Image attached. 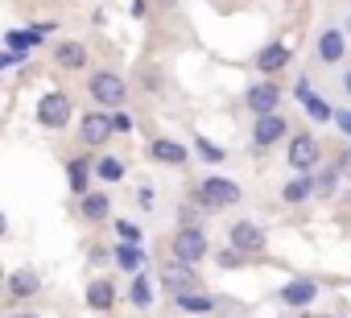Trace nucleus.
I'll use <instances>...</instances> for the list:
<instances>
[{"instance_id":"nucleus-1","label":"nucleus","mask_w":351,"mask_h":318,"mask_svg":"<svg viewBox=\"0 0 351 318\" xmlns=\"http://www.w3.org/2000/svg\"><path fill=\"white\" fill-rule=\"evenodd\" d=\"M87 95H91L95 108L116 112V108L128 103V79H124L120 71H91V75H87Z\"/></svg>"},{"instance_id":"nucleus-2","label":"nucleus","mask_w":351,"mask_h":318,"mask_svg":"<svg viewBox=\"0 0 351 318\" xmlns=\"http://www.w3.org/2000/svg\"><path fill=\"white\" fill-rule=\"evenodd\" d=\"M169 256L199 269V260H207V256H211V240H207L203 223H178V232L169 236Z\"/></svg>"},{"instance_id":"nucleus-3","label":"nucleus","mask_w":351,"mask_h":318,"mask_svg":"<svg viewBox=\"0 0 351 318\" xmlns=\"http://www.w3.org/2000/svg\"><path fill=\"white\" fill-rule=\"evenodd\" d=\"M207 215H215V211H228V207H236L240 203V182H232V178H219V174H207L199 186H195V195H191Z\"/></svg>"},{"instance_id":"nucleus-4","label":"nucleus","mask_w":351,"mask_h":318,"mask_svg":"<svg viewBox=\"0 0 351 318\" xmlns=\"http://www.w3.org/2000/svg\"><path fill=\"white\" fill-rule=\"evenodd\" d=\"M34 116H38V124H42V128L62 132V128H71V120H75V99H71L62 87H50V91L38 99Z\"/></svg>"},{"instance_id":"nucleus-5","label":"nucleus","mask_w":351,"mask_h":318,"mask_svg":"<svg viewBox=\"0 0 351 318\" xmlns=\"http://www.w3.org/2000/svg\"><path fill=\"white\" fill-rule=\"evenodd\" d=\"M285 162H289L293 174H314V170L322 166V145H318V136H314V132H298V136H289Z\"/></svg>"},{"instance_id":"nucleus-6","label":"nucleus","mask_w":351,"mask_h":318,"mask_svg":"<svg viewBox=\"0 0 351 318\" xmlns=\"http://www.w3.org/2000/svg\"><path fill=\"white\" fill-rule=\"evenodd\" d=\"M228 244L252 260V256H261V252L269 248V232H265L256 219H232V228H228Z\"/></svg>"},{"instance_id":"nucleus-7","label":"nucleus","mask_w":351,"mask_h":318,"mask_svg":"<svg viewBox=\"0 0 351 318\" xmlns=\"http://www.w3.org/2000/svg\"><path fill=\"white\" fill-rule=\"evenodd\" d=\"M157 281H161V289L165 293H186V289H203V281H199V269L195 265H182V260H161V269H157Z\"/></svg>"},{"instance_id":"nucleus-8","label":"nucleus","mask_w":351,"mask_h":318,"mask_svg":"<svg viewBox=\"0 0 351 318\" xmlns=\"http://www.w3.org/2000/svg\"><path fill=\"white\" fill-rule=\"evenodd\" d=\"M79 145L83 149H104L108 140H112V124H108V112L104 108H91V112H83V120H79Z\"/></svg>"},{"instance_id":"nucleus-9","label":"nucleus","mask_w":351,"mask_h":318,"mask_svg":"<svg viewBox=\"0 0 351 318\" xmlns=\"http://www.w3.org/2000/svg\"><path fill=\"white\" fill-rule=\"evenodd\" d=\"M87 62H91L87 42H79V38H62V42H54V66H58V71H66V75H83Z\"/></svg>"},{"instance_id":"nucleus-10","label":"nucleus","mask_w":351,"mask_h":318,"mask_svg":"<svg viewBox=\"0 0 351 318\" xmlns=\"http://www.w3.org/2000/svg\"><path fill=\"white\" fill-rule=\"evenodd\" d=\"M244 108H248L252 116H269V112H277V108H281V87H277L273 79H256V83H248V91H244Z\"/></svg>"},{"instance_id":"nucleus-11","label":"nucleus","mask_w":351,"mask_h":318,"mask_svg":"<svg viewBox=\"0 0 351 318\" xmlns=\"http://www.w3.org/2000/svg\"><path fill=\"white\" fill-rule=\"evenodd\" d=\"M289 136V120L281 112H269V116H256L252 120V145L256 149H273Z\"/></svg>"},{"instance_id":"nucleus-12","label":"nucleus","mask_w":351,"mask_h":318,"mask_svg":"<svg viewBox=\"0 0 351 318\" xmlns=\"http://www.w3.org/2000/svg\"><path fill=\"white\" fill-rule=\"evenodd\" d=\"M343 54H347V29L326 25V29L318 34V42H314V58H318L322 66H339Z\"/></svg>"},{"instance_id":"nucleus-13","label":"nucleus","mask_w":351,"mask_h":318,"mask_svg":"<svg viewBox=\"0 0 351 318\" xmlns=\"http://www.w3.org/2000/svg\"><path fill=\"white\" fill-rule=\"evenodd\" d=\"M149 162H157V166H186L191 149L182 140H173V136H153L149 140Z\"/></svg>"},{"instance_id":"nucleus-14","label":"nucleus","mask_w":351,"mask_h":318,"mask_svg":"<svg viewBox=\"0 0 351 318\" xmlns=\"http://www.w3.org/2000/svg\"><path fill=\"white\" fill-rule=\"evenodd\" d=\"M79 219L91 223V228L95 223H108L112 219V195L108 191H95V186L87 195H79Z\"/></svg>"},{"instance_id":"nucleus-15","label":"nucleus","mask_w":351,"mask_h":318,"mask_svg":"<svg viewBox=\"0 0 351 318\" xmlns=\"http://www.w3.org/2000/svg\"><path fill=\"white\" fill-rule=\"evenodd\" d=\"M5 289H9V297H13V302H29V297H38V293H42V273H38V269H29V265H21V269H13V273H9Z\"/></svg>"},{"instance_id":"nucleus-16","label":"nucleus","mask_w":351,"mask_h":318,"mask_svg":"<svg viewBox=\"0 0 351 318\" xmlns=\"http://www.w3.org/2000/svg\"><path fill=\"white\" fill-rule=\"evenodd\" d=\"M289 58H293V50H289L285 42H269V46L256 54V71H261V79H273L277 71H285Z\"/></svg>"},{"instance_id":"nucleus-17","label":"nucleus","mask_w":351,"mask_h":318,"mask_svg":"<svg viewBox=\"0 0 351 318\" xmlns=\"http://www.w3.org/2000/svg\"><path fill=\"white\" fill-rule=\"evenodd\" d=\"M83 302H87V310H95V314H108V310L116 306V281H108V277H95V281H87V289H83Z\"/></svg>"},{"instance_id":"nucleus-18","label":"nucleus","mask_w":351,"mask_h":318,"mask_svg":"<svg viewBox=\"0 0 351 318\" xmlns=\"http://www.w3.org/2000/svg\"><path fill=\"white\" fill-rule=\"evenodd\" d=\"M314 297H318V281H314V277H289V281L281 285V302L293 306V310L310 306Z\"/></svg>"},{"instance_id":"nucleus-19","label":"nucleus","mask_w":351,"mask_h":318,"mask_svg":"<svg viewBox=\"0 0 351 318\" xmlns=\"http://www.w3.org/2000/svg\"><path fill=\"white\" fill-rule=\"evenodd\" d=\"M66 186H71V195L79 199V195H87L91 191V157H83V153H75V157H66Z\"/></svg>"},{"instance_id":"nucleus-20","label":"nucleus","mask_w":351,"mask_h":318,"mask_svg":"<svg viewBox=\"0 0 351 318\" xmlns=\"http://www.w3.org/2000/svg\"><path fill=\"white\" fill-rule=\"evenodd\" d=\"M124 174H128V166H124V157H116V153H99L91 162V178H99L104 186L124 182Z\"/></svg>"},{"instance_id":"nucleus-21","label":"nucleus","mask_w":351,"mask_h":318,"mask_svg":"<svg viewBox=\"0 0 351 318\" xmlns=\"http://www.w3.org/2000/svg\"><path fill=\"white\" fill-rule=\"evenodd\" d=\"M173 306H178L182 314H211L219 302H215V293H203V289H186V293H173Z\"/></svg>"},{"instance_id":"nucleus-22","label":"nucleus","mask_w":351,"mask_h":318,"mask_svg":"<svg viewBox=\"0 0 351 318\" xmlns=\"http://www.w3.org/2000/svg\"><path fill=\"white\" fill-rule=\"evenodd\" d=\"M112 260H116V269H124V273H141L149 256H145L141 244H120V240H116V244H112Z\"/></svg>"},{"instance_id":"nucleus-23","label":"nucleus","mask_w":351,"mask_h":318,"mask_svg":"<svg viewBox=\"0 0 351 318\" xmlns=\"http://www.w3.org/2000/svg\"><path fill=\"white\" fill-rule=\"evenodd\" d=\"M339 170L335 166H318L314 174H310V191H314V199H335V191H339Z\"/></svg>"},{"instance_id":"nucleus-24","label":"nucleus","mask_w":351,"mask_h":318,"mask_svg":"<svg viewBox=\"0 0 351 318\" xmlns=\"http://www.w3.org/2000/svg\"><path fill=\"white\" fill-rule=\"evenodd\" d=\"M314 199V191H310V174H293L285 186H281V203H289V207H302V203H310Z\"/></svg>"},{"instance_id":"nucleus-25","label":"nucleus","mask_w":351,"mask_h":318,"mask_svg":"<svg viewBox=\"0 0 351 318\" xmlns=\"http://www.w3.org/2000/svg\"><path fill=\"white\" fill-rule=\"evenodd\" d=\"M153 297H157V293H153V281H149V273H145V269H141V273H132L128 302H132L136 310H149V306H153Z\"/></svg>"},{"instance_id":"nucleus-26","label":"nucleus","mask_w":351,"mask_h":318,"mask_svg":"<svg viewBox=\"0 0 351 318\" xmlns=\"http://www.w3.org/2000/svg\"><path fill=\"white\" fill-rule=\"evenodd\" d=\"M5 46H9L13 54H25V58H29V50H38L42 42L34 38V29H9V38H5Z\"/></svg>"},{"instance_id":"nucleus-27","label":"nucleus","mask_w":351,"mask_h":318,"mask_svg":"<svg viewBox=\"0 0 351 318\" xmlns=\"http://www.w3.org/2000/svg\"><path fill=\"white\" fill-rule=\"evenodd\" d=\"M298 103L306 108V116H310V120H330V112H335V108H330V103H326V99H322L318 91H310V95H302Z\"/></svg>"},{"instance_id":"nucleus-28","label":"nucleus","mask_w":351,"mask_h":318,"mask_svg":"<svg viewBox=\"0 0 351 318\" xmlns=\"http://www.w3.org/2000/svg\"><path fill=\"white\" fill-rule=\"evenodd\" d=\"M195 153L203 157V162H207V166H219V162H223V157H228V153H223V149H219V145H215L211 136H195Z\"/></svg>"},{"instance_id":"nucleus-29","label":"nucleus","mask_w":351,"mask_h":318,"mask_svg":"<svg viewBox=\"0 0 351 318\" xmlns=\"http://www.w3.org/2000/svg\"><path fill=\"white\" fill-rule=\"evenodd\" d=\"M112 228H116V240H120V244H141V240H145L141 223H132V219H116Z\"/></svg>"},{"instance_id":"nucleus-30","label":"nucleus","mask_w":351,"mask_h":318,"mask_svg":"<svg viewBox=\"0 0 351 318\" xmlns=\"http://www.w3.org/2000/svg\"><path fill=\"white\" fill-rule=\"evenodd\" d=\"M215 265H219V269H244V265H248V256H244V252H236L232 244H223V248H215Z\"/></svg>"},{"instance_id":"nucleus-31","label":"nucleus","mask_w":351,"mask_h":318,"mask_svg":"<svg viewBox=\"0 0 351 318\" xmlns=\"http://www.w3.org/2000/svg\"><path fill=\"white\" fill-rule=\"evenodd\" d=\"M108 124H112V136H116V132H132V128H136V124H132V116H128L124 108L108 112Z\"/></svg>"},{"instance_id":"nucleus-32","label":"nucleus","mask_w":351,"mask_h":318,"mask_svg":"<svg viewBox=\"0 0 351 318\" xmlns=\"http://www.w3.org/2000/svg\"><path fill=\"white\" fill-rule=\"evenodd\" d=\"M203 215H207V211H203V207H199V203H195V199H191V203H182V207H178V223H199V219H203Z\"/></svg>"},{"instance_id":"nucleus-33","label":"nucleus","mask_w":351,"mask_h":318,"mask_svg":"<svg viewBox=\"0 0 351 318\" xmlns=\"http://www.w3.org/2000/svg\"><path fill=\"white\" fill-rule=\"evenodd\" d=\"M136 207H141V211H153V207H157V191H153L149 182L136 186Z\"/></svg>"},{"instance_id":"nucleus-34","label":"nucleus","mask_w":351,"mask_h":318,"mask_svg":"<svg viewBox=\"0 0 351 318\" xmlns=\"http://www.w3.org/2000/svg\"><path fill=\"white\" fill-rule=\"evenodd\" d=\"M330 120L339 124V132H343V136H351V108H335V112H330Z\"/></svg>"},{"instance_id":"nucleus-35","label":"nucleus","mask_w":351,"mask_h":318,"mask_svg":"<svg viewBox=\"0 0 351 318\" xmlns=\"http://www.w3.org/2000/svg\"><path fill=\"white\" fill-rule=\"evenodd\" d=\"M335 170H339V178H347V182H351V145H347V149L339 153V162H335Z\"/></svg>"},{"instance_id":"nucleus-36","label":"nucleus","mask_w":351,"mask_h":318,"mask_svg":"<svg viewBox=\"0 0 351 318\" xmlns=\"http://www.w3.org/2000/svg\"><path fill=\"white\" fill-rule=\"evenodd\" d=\"M29 29H34V38H38V42H46V38H50V34L58 29V21H34Z\"/></svg>"},{"instance_id":"nucleus-37","label":"nucleus","mask_w":351,"mask_h":318,"mask_svg":"<svg viewBox=\"0 0 351 318\" xmlns=\"http://www.w3.org/2000/svg\"><path fill=\"white\" fill-rule=\"evenodd\" d=\"M141 83H145L149 91H157V87H161V75H157L153 66H141Z\"/></svg>"},{"instance_id":"nucleus-38","label":"nucleus","mask_w":351,"mask_h":318,"mask_svg":"<svg viewBox=\"0 0 351 318\" xmlns=\"http://www.w3.org/2000/svg\"><path fill=\"white\" fill-rule=\"evenodd\" d=\"M25 54H13V50H0V71H9V66H21Z\"/></svg>"},{"instance_id":"nucleus-39","label":"nucleus","mask_w":351,"mask_h":318,"mask_svg":"<svg viewBox=\"0 0 351 318\" xmlns=\"http://www.w3.org/2000/svg\"><path fill=\"white\" fill-rule=\"evenodd\" d=\"M128 13H132V17H145V13H149V0H132Z\"/></svg>"},{"instance_id":"nucleus-40","label":"nucleus","mask_w":351,"mask_h":318,"mask_svg":"<svg viewBox=\"0 0 351 318\" xmlns=\"http://www.w3.org/2000/svg\"><path fill=\"white\" fill-rule=\"evenodd\" d=\"M91 260L104 265V260H112V252H108V248H91Z\"/></svg>"},{"instance_id":"nucleus-41","label":"nucleus","mask_w":351,"mask_h":318,"mask_svg":"<svg viewBox=\"0 0 351 318\" xmlns=\"http://www.w3.org/2000/svg\"><path fill=\"white\" fill-rule=\"evenodd\" d=\"M339 87H343V95L351 99V71H343V79H339Z\"/></svg>"},{"instance_id":"nucleus-42","label":"nucleus","mask_w":351,"mask_h":318,"mask_svg":"<svg viewBox=\"0 0 351 318\" xmlns=\"http://www.w3.org/2000/svg\"><path fill=\"white\" fill-rule=\"evenodd\" d=\"M149 5H157V9H178V0H149Z\"/></svg>"},{"instance_id":"nucleus-43","label":"nucleus","mask_w":351,"mask_h":318,"mask_svg":"<svg viewBox=\"0 0 351 318\" xmlns=\"http://www.w3.org/2000/svg\"><path fill=\"white\" fill-rule=\"evenodd\" d=\"M9 318H42V314H34V310H13Z\"/></svg>"},{"instance_id":"nucleus-44","label":"nucleus","mask_w":351,"mask_h":318,"mask_svg":"<svg viewBox=\"0 0 351 318\" xmlns=\"http://www.w3.org/2000/svg\"><path fill=\"white\" fill-rule=\"evenodd\" d=\"M5 232H9V215H5V211H0V236H5Z\"/></svg>"}]
</instances>
